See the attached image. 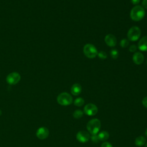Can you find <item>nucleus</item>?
<instances>
[{
    "label": "nucleus",
    "instance_id": "5",
    "mask_svg": "<svg viewBox=\"0 0 147 147\" xmlns=\"http://www.w3.org/2000/svg\"><path fill=\"white\" fill-rule=\"evenodd\" d=\"M141 30L137 26H132L129 29L127 32V38L131 41H136L138 40L141 36Z\"/></svg>",
    "mask_w": 147,
    "mask_h": 147
},
{
    "label": "nucleus",
    "instance_id": "14",
    "mask_svg": "<svg viewBox=\"0 0 147 147\" xmlns=\"http://www.w3.org/2000/svg\"><path fill=\"white\" fill-rule=\"evenodd\" d=\"M146 142L145 138L143 136H138L135 140V144L138 146H143Z\"/></svg>",
    "mask_w": 147,
    "mask_h": 147
},
{
    "label": "nucleus",
    "instance_id": "1",
    "mask_svg": "<svg viewBox=\"0 0 147 147\" xmlns=\"http://www.w3.org/2000/svg\"><path fill=\"white\" fill-rule=\"evenodd\" d=\"M145 15V12L144 8L140 5H137L133 7L130 13L131 19L134 21H139L141 20L144 17Z\"/></svg>",
    "mask_w": 147,
    "mask_h": 147
},
{
    "label": "nucleus",
    "instance_id": "26",
    "mask_svg": "<svg viewBox=\"0 0 147 147\" xmlns=\"http://www.w3.org/2000/svg\"><path fill=\"white\" fill-rule=\"evenodd\" d=\"M131 2L133 5H137L140 3V0H131Z\"/></svg>",
    "mask_w": 147,
    "mask_h": 147
},
{
    "label": "nucleus",
    "instance_id": "29",
    "mask_svg": "<svg viewBox=\"0 0 147 147\" xmlns=\"http://www.w3.org/2000/svg\"><path fill=\"white\" fill-rule=\"evenodd\" d=\"M1 114H2V112H1V110H0V115H1Z\"/></svg>",
    "mask_w": 147,
    "mask_h": 147
},
{
    "label": "nucleus",
    "instance_id": "17",
    "mask_svg": "<svg viewBox=\"0 0 147 147\" xmlns=\"http://www.w3.org/2000/svg\"><path fill=\"white\" fill-rule=\"evenodd\" d=\"M84 103V100L82 98H78L74 100V105L78 107L83 106Z\"/></svg>",
    "mask_w": 147,
    "mask_h": 147
},
{
    "label": "nucleus",
    "instance_id": "18",
    "mask_svg": "<svg viewBox=\"0 0 147 147\" xmlns=\"http://www.w3.org/2000/svg\"><path fill=\"white\" fill-rule=\"evenodd\" d=\"M129 41L126 38H123L120 41V46L123 48H126L129 45Z\"/></svg>",
    "mask_w": 147,
    "mask_h": 147
},
{
    "label": "nucleus",
    "instance_id": "3",
    "mask_svg": "<svg viewBox=\"0 0 147 147\" xmlns=\"http://www.w3.org/2000/svg\"><path fill=\"white\" fill-rule=\"evenodd\" d=\"M84 55L89 59L95 58L98 55V51L96 47L91 44H87L83 47Z\"/></svg>",
    "mask_w": 147,
    "mask_h": 147
},
{
    "label": "nucleus",
    "instance_id": "20",
    "mask_svg": "<svg viewBox=\"0 0 147 147\" xmlns=\"http://www.w3.org/2000/svg\"><path fill=\"white\" fill-rule=\"evenodd\" d=\"M98 57L101 59H105L107 57V54L104 51H100L98 53Z\"/></svg>",
    "mask_w": 147,
    "mask_h": 147
},
{
    "label": "nucleus",
    "instance_id": "25",
    "mask_svg": "<svg viewBox=\"0 0 147 147\" xmlns=\"http://www.w3.org/2000/svg\"><path fill=\"white\" fill-rule=\"evenodd\" d=\"M142 6L144 8L147 9V0H143L142 1Z\"/></svg>",
    "mask_w": 147,
    "mask_h": 147
},
{
    "label": "nucleus",
    "instance_id": "9",
    "mask_svg": "<svg viewBox=\"0 0 147 147\" xmlns=\"http://www.w3.org/2000/svg\"><path fill=\"white\" fill-rule=\"evenodd\" d=\"M49 136V130L45 127H41L36 131V136L40 140L47 138Z\"/></svg>",
    "mask_w": 147,
    "mask_h": 147
},
{
    "label": "nucleus",
    "instance_id": "12",
    "mask_svg": "<svg viewBox=\"0 0 147 147\" xmlns=\"http://www.w3.org/2000/svg\"><path fill=\"white\" fill-rule=\"evenodd\" d=\"M138 48L141 51H147V36L142 37L138 43Z\"/></svg>",
    "mask_w": 147,
    "mask_h": 147
},
{
    "label": "nucleus",
    "instance_id": "15",
    "mask_svg": "<svg viewBox=\"0 0 147 147\" xmlns=\"http://www.w3.org/2000/svg\"><path fill=\"white\" fill-rule=\"evenodd\" d=\"M98 138L100 141H106L109 137V134L106 131H102L100 132L98 135Z\"/></svg>",
    "mask_w": 147,
    "mask_h": 147
},
{
    "label": "nucleus",
    "instance_id": "10",
    "mask_svg": "<svg viewBox=\"0 0 147 147\" xmlns=\"http://www.w3.org/2000/svg\"><path fill=\"white\" fill-rule=\"evenodd\" d=\"M105 41L106 45L110 47H115L117 44L116 37L111 34H108L105 36Z\"/></svg>",
    "mask_w": 147,
    "mask_h": 147
},
{
    "label": "nucleus",
    "instance_id": "2",
    "mask_svg": "<svg viewBox=\"0 0 147 147\" xmlns=\"http://www.w3.org/2000/svg\"><path fill=\"white\" fill-rule=\"evenodd\" d=\"M100 122L97 118H94L89 121L87 124V129L88 131L92 134H96L100 128Z\"/></svg>",
    "mask_w": 147,
    "mask_h": 147
},
{
    "label": "nucleus",
    "instance_id": "28",
    "mask_svg": "<svg viewBox=\"0 0 147 147\" xmlns=\"http://www.w3.org/2000/svg\"><path fill=\"white\" fill-rule=\"evenodd\" d=\"M145 147H147V142L146 143V144H145Z\"/></svg>",
    "mask_w": 147,
    "mask_h": 147
},
{
    "label": "nucleus",
    "instance_id": "11",
    "mask_svg": "<svg viewBox=\"0 0 147 147\" xmlns=\"http://www.w3.org/2000/svg\"><path fill=\"white\" fill-rule=\"evenodd\" d=\"M144 60V56L143 54L140 52H135L133 56V62L137 64H141Z\"/></svg>",
    "mask_w": 147,
    "mask_h": 147
},
{
    "label": "nucleus",
    "instance_id": "24",
    "mask_svg": "<svg viewBox=\"0 0 147 147\" xmlns=\"http://www.w3.org/2000/svg\"><path fill=\"white\" fill-rule=\"evenodd\" d=\"M142 103L143 106L146 108H147V96L144 98V99L142 100Z\"/></svg>",
    "mask_w": 147,
    "mask_h": 147
},
{
    "label": "nucleus",
    "instance_id": "30",
    "mask_svg": "<svg viewBox=\"0 0 147 147\" xmlns=\"http://www.w3.org/2000/svg\"><path fill=\"white\" fill-rule=\"evenodd\" d=\"M146 64H147V60H146Z\"/></svg>",
    "mask_w": 147,
    "mask_h": 147
},
{
    "label": "nucleus",
    "instance_id": "7",
    "mask_svg": "<svg viewBox=\"0 0 147 147\" xmlns=\"http://www.w3.org/2000/svg\"><path fill=\"white\" fill-rule=\"evenodd\" d=\"M98 112V108L95 105L92 103L87 104L84 107V113L88 115L92 116L95 115Z\"/></svg>",
    "mask_w": 147,
    "mask_h": 147
},
{
    "label": "nucleus",
    "instance_id": "16",
    "mask_svg": "<svg viewBox=\"0 0 147 147\" xmlns=\"http://www.w3.org/2000/svg\"><path fill=\"white\" fill-rule=\"evenodd\" d=\"M83 112L80 110H76L73 113V117L76 119H79L82 117Z\"/></svg>",
    "mask_w": 147,
    "mask_h": 147
},
{
    "label": "nucleus",
    "instance_id": "8",
    "mask_svg": "<svg viewBox=\"0 0 147 147\" xmlns=\"http://www.w3.org/2000/svg\"><path fill=\"white\" fill-rule=\"evenodd\" d=\"M90 138V136L89 133L84 130L79 131V132H78L76 134V139L80 142H82V143L86 142L89 140Z\"/></svg>",
    "mask_w": 147,
    "mask_h": 147
},
{
    "label": "nucleus",
    "instance_id": "6",
    "mask_svg": "<svg viewBox=\"0 0 147 147\" xmlns=\"http://www.w3.org/2000/svg\"><path fill=\"white\" fill-rule=\"evenodd\" d=\"M21 79V76L20 74L16 72H13L10 73L6 77V82L8 84L11 85H14L18 83Z\"/></svg>",
    "mask_w": 147,
    "mask_h": 147
},
{
    "label": "nucleus",
    "instance_id": "27",
    "mask_svg": "<svg viewBox=\"0 0 147 147\" xmlns=\"http://www.w3.org/2000/svg\"><path fill=\"white\" fill-rule=\"evenodd\" d=\"M145 134H146V136L147 137V129H146V131H145Z\"/></svg>",
    "mask_w": 147,
    "mask_h": 147
},
{
    "label": "nucleus",
    "instance_id": "19",
    "mask_svg": "<svg viewBox=\"0 0 147 147\" xmlns=\"http://www.w3.org/2000/svg\"><path fill=\"white\" fill-rule=\"evenodd\" d=\"M110 55H111V57L114 59H115L118 57V52L117 49H113L111 50L110 51Z\"/></svg>",
    "mask_w": 147,
    "mask_h": 147
},
{
    "label": "nucleus",
    "instance_id": "13",
    "mask_svg": "<svg viewBox=\"0 0 147 147\" xmlns=\"http://www.w3.org/2000/svg\"><path fill=\"white\" fill-rule=\"evenodd\" d=\"M82 86L79 83L74 84L71 88V92L74 95H78L81 93Z\"/></svg>",
    "mask_w": 147,
    "mask_h": 147
},
{
    "label": "nucleus",
    "instance_id": "4",
    "mask_svg": "<svg viewBox=\"0 0 147 147\" xmlns=\"http://www.w3.org/2000/svg\"><path fill=\"white\" fill-rule=\"evenodd\" d=\"M57 101L60 105L68 106L72 103V97L67 92H62L57 96Z\"/></svg>",
    "mask_w": 147,
    "mask_h": 147
},
{
    "label": "nucleus",
    "instance_id": "22",
    "mask_svg": "<svg viewBox=\"0 0 147 147\" xmlns=\"http://www.w3.org/2000/svg\"><path fill=\"white\" fill-rule=\"evenodd\" d=\"M137 49V47L136 45H131V46H130V47L129 48V50L130 52L134 53V52H136Z\"/></svg>",
    "mask_w": 147,
    "mask_h": 147
},
{
    "label": "nucleus",
    "instance_id": "21",
    "mask_svg": "<svg viewBox=\"0 0 147 147\" xmlns=\"http://www.w3.org/2000/svg\"><path fill=\"white\" fill-rule=\"evenodd\" d=\"M91 139L92 141H93L94 142H95V143L98 142L99 141L98 135H96V134H92V136L91 137Z\"/></svg>",
    "mask_w": 147,
    "mask_h": 147
},
{
    "label": "nucleus",
    "instance_id": "23",
    "mask_svg": "<svg viewBox=\"0 0 147 147\" xmlns=\"http://www.w3.org/2000/svg\"><path fill=\"white\" fill-rule=\"evenodd\" d=\"M101 147H113V146L110 143L108 142H105L102 144Z\"/></svg>",
    "mask_w": 147,
    "mask_h": 147
}]
</instances>
